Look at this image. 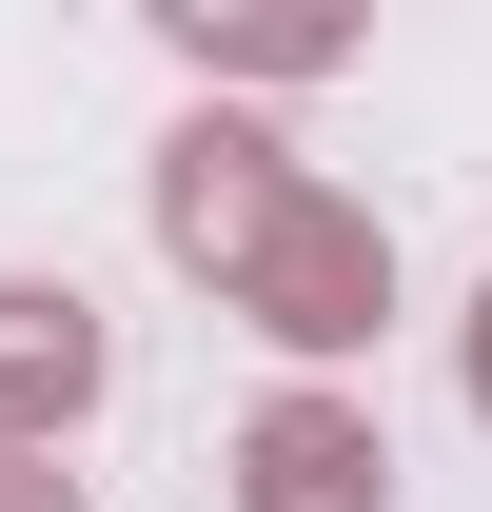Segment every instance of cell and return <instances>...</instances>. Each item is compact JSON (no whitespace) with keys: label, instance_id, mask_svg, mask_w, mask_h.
Returning a JSON list of instances; mask_svg holds the SVG:
<instances>
[{"label":"cell","instance_id":"obj_3","mask_svg":"<svg viewBox=\"0 0 492 512\" xmlns=\"http://www.w3.org/2000/svg\"><path fill=\"white\" fill-rule=\"evenodd\" d=\"M237 512H394V434H374L335 375L256 394L237 414Z\"/></svg>","mask_w":492,"mask_h":512},{"label":"cell","instance_id":"obj_2","mask_svg":"<svg viewBox=\"0 0 492 512\" xmlns=\"http://www.w3.org/2000/svg\"><path fill=\"white\" fill-rule=\"evenodd\" d=\"M296 197H315V178H296V158H276V138L197 99V119L158 138V178H138V217H158V256H178L197 296H237V276H256V237H276Z\"/></svg>","mask_w":492,"mask_h":512},{"label":"cell","instance_id":"obj_5","mask_svg":"<svg viewBox=\"0 0 492 512\" xmlns=\"http://www.w3.org/2000/svg\"><path fill=\"white\" fill-rule=\"evenodd\" d=\"M158 40L197 79H335L355 60V20H217V0H158Z\"/></svg>","mask_w":492,"mask_h":512},{"label":"cell","instance_id":"obj_7","mask_svg":"<svg viewBox=\"0 0 492 512\" xmlns=\"http://www.w3.org/2000/svg\"><path fill=\"white\" fill-rule=\"evenodd\" d=\"M453 394L492 414V276H473V316H453Z\"/></svg>","mask_w":492,"mask_h":512},{"label":"cell","instance_id":"obj_4","mask_svg":"<svg viewBox=\"0 0 492 512\" xmlns=\"http://www.w3.org/2000/svg\"><path fill=\"white\" fill-rule=\"evenodd\" d=\"M99 394H119L99 296H79V276H0V453H60Z\"/></svg>","mask_w":492,"mask_h":512},{"label":"cell","instance_id":"obj_6","mask_svg":"<svg viewBox=\"0 0 492 512\" xmlns=\"http://www.w3.org/2000/svg\"><path fill=\"white\" fill-rule=\"evenodd\" d=\"M0 512H99V493H79L60 453H0Z\"/></svg>","mask_w":492,"mask_h":512},{"label":"cell","instance_id":"obj_1","mask_svg":"<svg viewBox=\"0 0 492 512\" xmlns=\"http://www.w3.org/2000/svg\"><path fill=\"white\" fill-rule=\"evenodd\" d=\"M217 316H256L296 375H335V355H374V316H394V237H374V197H335L315 178L276 237H256V276L217 296Z\"/></svg>","mask_w":492,"mask_h":512}]
</instances>
